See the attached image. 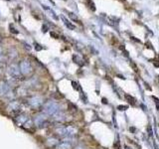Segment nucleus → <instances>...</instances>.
<instances>
[{
  "label": "nucleus",
  "mask_w": 159,
  "mask_h": 149,
  "mask_svg": "<svg viewBox=\"0 0 159 149\" xmlns=\"http://www.w3.org/2000/svg\"><path fill=\"white\" fill-rule=\"evenodd\" d=\"M35 49H36V51H41V50H43V47H41V45L35 43Z\"/></svg>",
  "instance_id": "5701e85b"
},
{
  "label": "nucleus",
  "mask_w": 159,
  "mask_h": 149,
  "mask_svg": "<svg viewBox=\"0 0 159 149\" xmlns=\"http://www.w3.org/2000/svg\"><path fill=\"white\" fill-rule=\"evenodd\" d=\"M153 98L156 101V107H157V110H159V101H158V99H157L156 97H153Z\"/></svg>",
  "instance_id": "c756f323"
},
{
  "label": "nucleus",
  "mask_w": 159,
  "mask_h": 149,
  "mask_svg": "<svg viewBox=\"0 0 159 149\" xmlns=\"http://www.w3.org/2000/svg\"><path fill=\"white\" fill-rule=\"evenodd\" d=\"M48 29H49V28H48L47 25H43V27H42V32L43 33H46L47 31H48Z\"/></svg>",
  "instance_id": "393cba45"
},
{
  "label": "nucleus",
  "mask_w": 159,
  "mask_h": 149,
  "mask_svg": "<svg viewBox=\"0 0 159 149\" xmlns=\"http://www.w3.org/2000/svg\"><path fill=\"white\" fill-rule=\"evenodd\" d=\"M49 11L51 12V16H52V17H54V19H55V20H58V17H57V16H56V14H55V12H53V11H51V10H50V9H49Z\"/></svg>",
  "instance_id": "a878e982"
},
{
  "label": "nucleus",
  "mask_w": 159,
  "mask_h": 149,
  "mask_svg": "<svg viewBox=\"0 0 159 149\" xmlns=\"http://www.w3.org/2000/svg\"><path fill=\"white\" fill-rule=\"evenodd\" d=\"M14 92L18 97H26L28 94V89L24 85H19L15 89Z\"/></svg>",
  "instance_id": "ddd939ff"
},
{
  "label": "nucleus",
  "mask_w": 159,
  "mask_h": 149,
  "mask_svg": "<svg viewBox=\"0 0 159 149\" xmlns=\"http://www.w3.org/2000/svg\"><path fill=\"white\" fill-rule=\"evenodd\" d=\"M56 133L59 136L63 138H73L74 136H76L78 134V129L76 127H74L72 125L68 126H60V127L56 128Z\"/></svg>",
  "instance_id": "f03ea898"
},
{
  "label": "nucleus",
  "mask_w": 159,
  "mask_h": 149,
  "mask_svg": "<svg viewBox=\"0 0 159 149\" xmlns=\"http://www.w3.org/2000/svg\"><path fill=\"white\" fill-rule=\"evenodd\" d=\"M69 139H72V138H66L64 139L63 141L60 142L57 146V149H72V142L69 141Z\"/></svg>",
  "instance_id": "f8f14e48"
},
{
  "label": "nucleus",
  "mask_w": 159,
  "mask_h": 149,
  "mask_svg": "<svg viewBox=\"0 0 159 149\" xmlns=\"http://www.w3.org/2000/svg\"><path fill=\"white\" fill-rule=\"evenodd\" d=\"M117 110H127V106H118Z\"/></svg>",
  "instance_id": "b1692460"
},
{
  "label": "nucleus",
  "mask_w": 159,
  "mask_h": 149,
  "mask_svg": "<svg viewBox=\"0 0 159 149\" xmlns=\"http://www.w3.org/2000/svg\"><path fill=\"white\" fill-rule=\"evenodd\" d=\"M19 69H20V72L21 74L24 76H30L32 75L33 73V67L31 65V63L29 60L27 59H24V60H22L20 63H19Z\"/></svg>",
  "instance_id": "39448f33"
},
{
  "label": "nucleus",
  "mask_w": 159,
  "mask_h": 149,
  "mask_svg": "<svg viewBox=\"0 0 159 149\" xmlns=\"http://www.w3.org/2000/svg\"><path fill=\"white\" fill-rule=\"evenodd\" d=\"M52 119L57 123H63L68 120V115L63 111H59L58 114H56L55 115L52 116Z\"/></svg>",
  "instance_id": "9d476101"
},
{
  "label": "nucleus",
  "mask_w": 159,
  "mask_h": 149,
  "mask_svg": "<svg viewBox=\"0 0 159 149\" xmlns=\"http://www.w3.org/2000/svg\"><path fill=\"white\" fill-rule=\"evenodd\" d=\"M14 121L19 126H23L28 121V115L25 114L24 112H20L14 115Z\"/></svg>",
  "instance_id": "1a4fd4ad"
},
{
  "label": "nucleus",
  "mask_w": 159,
  "mask_h": 149,
  "mask_svg": "<svg viewBox=\"0 0 159 149\" xmlns=\"http://www.w3.org/2000/svg\"><path fill=\"white\" fill-rule=\"evenodd\" d=\"M2 40H3V39L1 38V36H0V43H1V42H2Z\"/></svg>",
  "instance_id": "2f4dec72"
},
{
  "label": "nucleus",
  "mask_w": 159,
  "mask_h": 149,
  "mask_svg": "<svg viewBox=\"0 0 159 149\" xmlns=\"http://www.w3.org/2000/svg\"><path fill=\"white\" fill-rule=\"evenodd\" d=\"M7 72H8V75L10 76V78L13 81H15V82H19V81L23 80V75L21 74L19 66L15 64V63H12V64L8 66Z\"/></svg>",
  "instance_id": "7ed1b4c3"
},
{
  "label": "nucleus",
  "mask_w": 159,
  "mask_h": 149,
  "mask_svg": "<svg viewBox=\"0 0 159 149\" xmlns=\"http://www.w3.org/2000/svg\"><path fill=\"white\" fill-rule=\"evenodd\" d=\"M87 1V3H88V5H89V7L92 9V11H95L96 10V7H95V4H94V2L92 1V0H86Z\"/></svg>",
  "instance_id": "6ab92c4d"
},
{
  "label": "nucleus",
  "mask_w": 159,
  "mask_h": 149,
  "mask_svg": "<svg viewBox=\"0 0 159 149\" xmlns=\"http://www.w3.org/2000/svg\"><path fill=\"white\" fill-rule=\"evenodd\" d=\"M24 47L27 49V50H29V51L31 50V46H30V45H28L27 43H24Z\"/></svg>",
  "instance_id": "c85d7f7f"
},
{
  "label": "nucleus",
  "mask_w": 159,
  "mask_h": 149,
  "mask_svg": "<svg viewBox=\"0 0 159 149\" xmlns=\"http://www.w3.org/2000/svg\"><path fill=\"white\" fill-rule=\"evenodd\" d=\"M61 18H62V19H63V21H64L65 25L67 26L69 29H71V30H75V29H76V26L73 25L72 23H71V22H69V21H68L67 19H66V18H65L64 16H62Z\"/></svg>",
  "instance_id": "dca6fc26"
},
{
  "label": "nucleus",
  "mask_w": 159,
  "mask_h": 149,
  "mask_svg": "<svg viewBox=\"0 0 159 149\" xmlns=\"http://www.w3.org/2000/svg\"><path fill=\"white\" fill-rule=\"evenodd\" d=\"M51 36L52 37H55L56 39H58L59 38V35H57L56 33H54V32H51Z\"/></svg>",
  "instance_id": "cd10ccee"
},
{
  "label": "nucleus",
  "mask_w": 159,
  "mask_h": 149,
  "mask_svg": "<svg viewBox=\"0 0 159 149\" xmlns=\"http://www.w3.org/2000/svg\"><path fill=\"white\" fill-rule=\"evenodd\" d=\"M73 59H74V61H75V63H77L78 65H80V66H83L84 64L83 63H81L82 62V60L81 59H80L78 56H76V55H74V57H73Z\"/></svg>",
  "instance_id": "aec40b11"
},
{
  "label": "nucleus",
  "mask_w": 159,
  "mask_h": 149,
  "mask_svg": "<svg viewBox=\"0 0 159 149\" xmlns=\"http://www.w3.org/2000/svg\"><path fill=\"white\" fill-rule=\"evenodd\" d=\"M4 60H5V55L3 53V50L0 48V63H4Z\"/></svg>",
  "instance_id": "412c9836"
},
{
  "label": "nucleus",
  "mask_w": 159,
  "mask_h": 149,
  "mask_svg": "<svg viewBox=\"0 0 159 149\" xmlns=\"http://www.w3.org/2000/svg\"><path fill=\"white\" fill-rule=\"evenodd\" d=\"M72 85H74V88H75V89H80V88H79V84H77L76 82H73V83H72Z\"/></svg>",
  "instance_id": "bb28decb"
},
{
  "label": "nucleus",
  "mask_w": 159,
  "mask_h": 149,
  "mask_svg": "<svg viewBox=\"0 0 159 149\" xmlns=\"http://www.w3.org/2000/svg\"><path fill=\"white\" fill-rule=\"evenodd\" d=\"M9 30H10V32L12 34H18L19 33V31L18 30H16V28L14 26H13V24H10L9 25Z\"/></svg>",
  "instance_id": "a211bd4d"
},
{
  "label": "nucleus",
  "mask_w": 159,
  "mask_h": 149,
  "mask_svg": "<svg viewBox=\"0 0 159 149\" xmlns=\"http://www.w3.org/2000/svg\"><path fill=\"white\" fill-rule=\"evenodd\" d=\"M13 91L10 84H8L7 82H2L0 84V93L2 96L6 97H10L13 96Z\"/></svg>",
  "instance_id": "6e6552de"
},
{
  "label": "nucleus",
  "mask_w": 159,
  "mask_h": 149,
  "mask_svg": "<svg viewBox=\"0 0 159 149\" xmlns=\"http://www.w3.org/2000/svg\"><path fill=\"white\" fill-rule=\"evenodd\" d=\"M8 56H9V58L11 59V60H15V58L18 56V54H17V51L16 49L14 48H11L9 50V54H8Z\"/></svg>",
  "instance_id": "2eb2a0df"
},
{
  "label": "nucleus",
  "mask_w": 159,
  "mask_h": 149,
  "mask_svg": "<svg viewBox=\"0 0 159 149\" xmlns=\"http://www.w3.org/2000/svg\"><path fill=\"white\" fill-rule=\"evenodd\" d=\"M40 85H41V83L39 82L38 79H36V78H31L29 81H27L26 85H24V87H26L27 89H36L38 87L40 88Z\"/></svg>",
  "instance_id": "9b49d317"
},
{
  "label": "nucleus",
  "mask_w": 159,
  "mask_h": 149,
  "mask_svg": "<svg viewBox=\"0 0 159 149\" xmlns=\"http://www.w3.org/2000/svg\"><path fill=\"white\" fill-rule=\"evenodd\" d=\"M125 98L127 99V101H128L131 106H135V98L133 97H131V96H129V94H125Z\"/></svg>",
  "instance_id": "f3484780"
},
{
  "label": "nucleus",
  "mask_w": 159,
  "mask_h": 149,
  "mask_svg": "<svg viewBox=\"0 0 159 149\" xmlns=\"http://www.w3.org/2000/svg\"><path fill=\"white\" fill-rule=\"evenodd\" d=\"M68 16L71 18V19L72 20H74V21H78V17L74 14V13H72V12H68Z\"/></svg>",
  "instance_id": "4be33fe9"
},
{
  "label": "nucleus",
  "mask_w": 159,
  "mask_h": 149,
  "mask_svg": "<svg viewBox=\"0 0 159 149\" xmlns=\"http://www.w3.org/2000/svg\"><path fill=\"white\" fill-rule=\"evenodd\" d=\"M33 124L37 127L41 128L44 127V126H47L48 125V118H47V115L44 114L43 112L40 114H37L36 116L33 118Z\"/></svg>",
  "instance_id": "423d86ee"
},
{
  "label": "nucleus",
  "mask_w": 159,
  "mask_h": 149,
  "mask_svg": "<svg viewBox=\"0 0 159 149\" xmlns=\"http://www.w3.org/2000/svg\"><path fill=\"white\" fill-rule=\"evenodd\" d=\"M22 108H23V103L19 101H11L8 105V110L13 112L14 114L22 112Z\"/></svg>",
  "instance_id": "0eeeda50"
},
{
  "label": "nucleus",
  "mask_w": 159,
  "mask_h": 149,
  "mask_svg": "<svg viewBox=\"0 0 159 149\" xmlns=\"http://www.w3.org/2000/svg\"><path fill=\"white\" fill-rule=\"evenodd\" d=\"M43 108V114H46L47 116H53L56 114H58L60 110V105L57 101L50 99V101H47L44 102V105L42 106Z\"/></svg>",
  "instance_id": "f257e3e1"
},
{
  "label": "nucleus",
  "mask_w": 159,
  "mask_h": 149,
  "mask_svg": "<svg viewBox=\"0 0 159 149\" xmlns=\"http://www.w3.org/2000/svg\"><path fill=\"white\" fill-rule=\"evenodd\" d=\"M44 98L41 96H38V94H35V96H31L27 97V105L32 107V108H40L42 107L44 105Z\"/></svg>",
  "instance_id": "20e7f679"
},
{
  "label": "nucleus",
  "mask_w": 159,
  "mask_h": 149,
  "mask_svg": "<svg viewBox=\"0 0 159 149\" xmlns=\"http://www.w3.org/2000/svg\"><path fill=\"white\" fill-rule=\"evenodd\" d=\"M75 149H86V148L84 147L83 145H77L76 147H75Z\"/></svg>",
  "instance_id": "7c9ffc66"
},
{
  "label": "nucleus",
  "mask_w": 159,
  "mask_h": 149,
  "mask_svg": "<svg viewBox=\"0 0 159 149\" xmlns=\"http://www.w3.org/2000/svg\"><path fill=\"white\" fill-rule=\"evenodd\" d=\"M47 145L49 146V147H53V146H55V145H57V144H58V140H57L56 138H53V137H51V138H49V139H47Z\"/></svg>",
  "instance_id": "4468645a"
}]
</instances>
